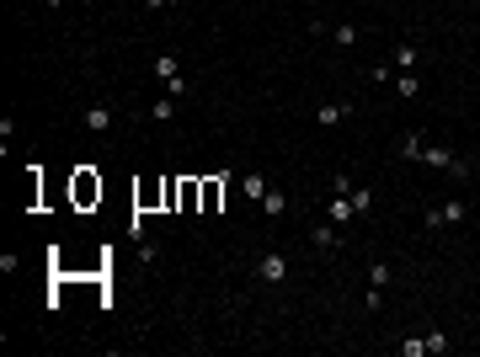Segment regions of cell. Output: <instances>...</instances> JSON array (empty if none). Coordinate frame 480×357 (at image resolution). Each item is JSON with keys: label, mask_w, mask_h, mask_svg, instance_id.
Segmentation results:
<instances>
[{"label": "cell", "mask_w": 480, "mask_h": 357, "mask_svg": "<svg viewBox=\"0 0 480 357\" xmlns=\"http://www.w3.org/2000/svg\"><path fill=\"white\" fill-rule=\"evenodd\" d=\"M459 219H469V208H464L459 198H448V202H438V208L427 214V229H438V224H459Z\"/></svg>", "instance_id": "obj_1"}, {"label": "cell", "mask_w": 480, "mask_h": 357, "mask_svg": "<svg viewBox=\"0 0 480 357\" xmlns=\"http://www.w3.org/2000/svg\"><path fill=\"white\" fill-rule=\"evenodd\" d=\"M256 277H262V283H288V256H277V250H267L262 262H256Z\"/></svg>", "instance_id": "obj_2"}, {"label": "cell", "mask_w": 480, "mask_h": 357, "mask_svg": "<svg viewBox=\"0 0 480 357\" xmlns=\"http://www.w3.org/2000/svg\"><path fill=\"white\" fill-rule=\"evenodd\" d=\"M80 128H91V133H107V128H112V107H107V102H91V107L80 112Z\"/></svg>", "instance_id": "obj_3"}, {"label": "cell", "mask_w": 480, "mask_h": 357, "mask_svg": "<svg viewBox=\"0 0 480 357\" xmlns=\"http://www.w3.org/2000/svg\"><path fill=\"white\" fill-rule=\"evenodd\" d=\"M352 214H358V208H352V198H342V192H331V202H325V219H331V224H347Z\"/></svg>", "instance_id": "obj_4"}, {"label": "cell", "mask_w": 480, "mask_h": 357, "mask_svg": "<svg viewBox=\"0 0 480 357\" xmlns=\"http://www.w3.org/2000/svg\"><path fill=\"white\" fill-rule=\"evenodd\" d=\"M342 118H352V107H347V102H325V107L315 112V123H320V128H331V123H342Z\"/></svg>", "instance_id": "obj_5"}, {"label": "cell", "mask_w": 480, "mask_h": 357, "mask_svg": "<svg viewBox=\"0 0 480 357\" xmlns=\"http://www.w3.org/2000/svg\"><path fill=\"white\" fill-rule=\"evenodd\" d=\"M240 192H246L251 202H262V198H267V176H256V171H246V176H240Z\"/></svg>", "instance_id": "obj_6"}, {"label": "cell", "mask_w": 480, "mask_h": 357, "mask_svg": "<svg viewBox=\"0 0 480 357\" xmlns=\"http://www.w3.org/2000/svg\"><path fill=\"white\" fill-rule=\"evenodd\" d=\"M262 214H267V219H283V214H288V198H283L277 187H267V198H262Z\"/></svg>", "instance_id": "obj_7"}, {"label": "cell", "mask_w": 480, "mask_h": 357, "mask_svg": "<svg viewBox=\"0 0 480 357\" xmlns=\"http://www.w3.org/2000/svg\"><path fill=\"white\" fill-rule=\"evenodd\" d=\"M416 59H421L416 43H395V70H416Z\"/></svg>", "instance_id": "obj_8"}, {"label": "cell", "mask_w": 480, "mask_h": 357, "mask_svg": "<svg viewBox=\"0 0 480 357\" xmlns=\"http://www.w3.org/2000/svg\"><path fill=\"white\" fill-rule=\"evenodd\" d=\"M155 75H160V80H181V59H176V54H160V59H155Z\"/></svg>", "instance_id": "obj_9"}, {"label": "cell", "mask_w": 480, "mask_h": 357, "mask_svg": "<svg viewBox=\"0 0 480 357\" xmlns=\"http://www.w3.org/2000/svg\"><path fill=\"white\" fill-rule=\"evenodd\" d=\"M310 240H315V246H320V250H331V246H336V240H342V235H336V224H331V219H325V224H315V229H310Z\"/></svg>", "instance_id": "obj_10"}, {"label": "cell", "mask_w": 480, "mask_h": 357, "mask_svg": "<svg viewBox=\"0 0 480 357\" xmlns=\"http://www.w3.org/2000/svg\"><path fill=\"white\" fill-rule=\"evenodd\" d=\"M416 91H421L416 70H400V75H395V96H406V102H411V96H416Z\"/></svg>", "instance_id": "obj_11"}, {"label": "cell", "mask_w": 480, "mask_h": 357, "mask_svg": "<svg viewBox=\"0 0 480 357\" xmlns=\"http://www.w3.org/2000/svg\"><path fill=\"white\" fill-rule=\"evenodd\" d=\"M421 150H427V144H421V133L411 128L406 139H400V160H421Z\"/></svg>", "instance_id": "obj_12"}, {"label": "cell", "mask_w": 480, "mask_h": 357, "mask_svg": "<svg viewBox=\"0 0 480 357\" xmlns=\"http://www.w3.org/2000/svg\"><path fill=\"white\" fill-rule=\"evenodd\" d=\"M150 118H155V123H171V118H176V96H160L155 107H150Z\"/></svg>", "instance_id": "obj_13"}, {"label": "cell", "mask_w": 480, "mask_h": 357, "mask_svg": "<svg viewBox=\"0 0 480 357\" xmlns=\"http://www.w3.org/2000/svg\"><path fill=\"white\" fill-rule=\"evenodd\" d=\"M421 341H427V357H443L448 346H454V341H448L443 331H427V336H421Z\"/></svg>", "instance_id": "obj_14"}, {"label": "cell", "mask_w": 480, "mask_h": 357, "mask_svg": "<svg viewBox=\"0 0 480 357\" xmlns=\"http://www.w3.org/2000/svg\"><path fill=\"white\" fill-rule=\"evenodd\" d=\"M390 277H395V267H390V262H373V272H368V288H390Z\"/></svg>", "instance_id": "obj_15"}, {"label": "cell", "mask_w": 480, "mask_h": 357, "mask_svg": "<svg viewBox=\"0 0 480 357\" xmlns=\"http://www.w3.org/2000/svg\"><path fill=\"white\" fill-rule=\"evenodd\" d=\"M219 192H224L219 181H203V214H214V208H219Z\"/></svg>", "instance_id": "obj_16"}, {"label": "cell", "mask_w": 480, "mask_h": 357, "mask_svg": "<svg viewBox=\"0 0 480 357\" xmlns=\"http://www.w3.org/2000/svg\"><path fill=\"white\" fill-rule=\"evenodd\" d=\"M352 208H358V214H368V208H373V192H368V187H352Z\"/></svg>", "instance_id": "obj_17"}, {"label": "cell", "mask_w": 480, "mask_h": 357, "mask_svg": "<svg viewBox=\"0 0 480 357\" xmlns=\"http://www.w3.org/2000/svg\"><path fill=\"white\" fill-rule=\"evenodd\" d=\"M400 357H427V341H421V336H411V341H400Z\"/></svg>", "instance_id": "obj_18"}, {"label": "cell", "mask_w": 480, "mask_h": 357, "mask_svg": "<svg viewBox=\"0 0 480 357\" xmlns=\"http://www.w3.org/2000/svg\"><path fill=\"white\" fill-rule=\"evenodd\" d=\"M331 37H336V43H358V27L342 22V27H331Z\"/></svg>", "instance_id": "obj_19"}, {"label": "cell", "mask_w": 480, "mask_h": 357, "mask_svg": "<svg viewBox=\"0 0 480 357\" xmlns=\"http://www.w3.org/2000/svg\"><path fill=\"white\" fill-rule=\"evenodd\" d=\"M363 310H384V288H368V294H363Z\"/></svg>", "instance_id": "obj_20"}, {"label": "cell", "mask_w": 480, "mask_h": 357, "mask_svg": "<svg viewBox=\"0 0 480 357\" xmlns=\"http://www.w3.org/2000/svg\"><path fill=\"white\" fill-rule=\"evenodd\" d=\"M331 192H342V198H352V176H347V171H336V181H331Z\"/></svg>", "instance_id": "obj_21"}, {"label": "cell", "mask_w": 480, "mask_h": 357, "mask_svg": "<svg viewBox=\"0 0 480 357\" xmlns=\"http://www.w3.org/2000/svg\"><path fill=\"white\" fill-rule=\"evenodd\" d=\"M150 11H171V6H181V0H144Z\"/></svg>", "instance_id": "obj_22"}, {"label": "cell", "mask_w": 480, "mask_h": 357, "mask_svg": "<svg viewBox=\"0 0 480 357\" xmlns=\"http://www.w3.org/2000/svg\"><path fill=\"white\" fill-rule=\"evenodd\" d=\"M48 6H64V0H48Z\"/></svg>", "instance_id": "obj_23"}]
</instances>
